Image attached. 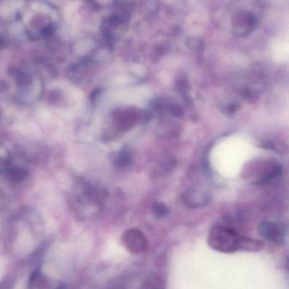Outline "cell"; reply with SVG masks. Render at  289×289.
<instances>
[{
    "mask_svg": "<svg viewBox=\"0 0 289 289\" xmlns=\"http://www.w3.org/2000/svg\"><path fill=\"white\" fill-rule=\"evenodd\" d=\"M257 151V148L249 137L235 134L215 143L209 154V161L221 173H236L254 158Z\"/></svg>",
    "mask_w": 289,
    "mask_h": 289,
    "instance_id": "6da1fadb",
    "label": "cell"
},
{
    "mask_svg": "<svg viewBox=\"0 0 289 289\" xmlns=\"http://www.w3.org/2000/svg\"><path fill=\"white\" fill-rule=\"evenodd\" d=\"M28 286L30 289H50V282L39 270H35L30 276Z\"/></svg>",
    "mask_w": 289,
    "mask_h": 289,
    "instance_id": "8992f818",
    "label": "cell"
},
{
    "mask_svg": "<svg viewBox=\"0 0 289 289\" xmlns=\"http://www.w3.org/2000/svg\"><path fill=\"white\" fill-rule=\"evenodd\" d=\"M258 231L264 239L275 244H281L285 238V232L281 225L277 223L264 221L260 223Z\"/></svg>",
    "mask_w": 289,
    "mask_h": 289,
    "instance_id": "277c9868",
    "label": "cell"
},
{
    "mask_svg": "<svg viewBox=\"0 0 289 289\" xmlns=\"http://www.w3.org/2000/svg\"><path fill=\"white\" fill-rule=\"evenodd\" d=\"M152 211L154 214L158 218H164V217L167 216L170 213L168 207L162 203H156L153 206Z\"/></svg>",
    "mask_w": 289,
    "mask_h": 289,
    "instance_id": "52a82bcc",
    "label": "cell"
},
{
    "mask_svg": "<svg viewBox=\"0 0 289 289\" xmlns=\"http://www.w3.org/2000/svg\"><path fill=\"white\" fill-rule=\"evenodd\" d=\"M122 243L131 254H141L148 248V240L144 234L136 228L129 229L124 233Z\"/></svg>",
    "mask_w": 289,
    "mask_h": 289,
    "instance_id": "3957f363",
    "label": "cell"
},
{
    "mask_svg": "<svg viewBox=\"0 0 289 289\" xmlns=\"http://www.w3.org/2000/svg\"><path fill=\"white\" fill-rule=\"evenodd\" d=\"M208 243L214 250L228 254L239 250L256 252L264 247L262 242L239 235L233 229L224 226L212 228L208 237Z\"/></svg>",
    "mask_w": 289,
    "mask_h": 289,
    "instance_id": "7a4b0ae2",
    "label": "cell"
},
{
    "mask_svg": "<svg viewBox=\"0 0 289 289\" xmlns=\"http://www.w3.org/2000/svg\"><path fill=\"white\" fill-rule=\"evenodd\" d=\"M271 56L278 63H283L288 59V41L287 39H276L271 45Z\"/></svg>",
    "mask_w": 289,
    "mask_h": 289,
    "instance_id": "5b68a950",
    "label": "cell"
}]
</instances>
